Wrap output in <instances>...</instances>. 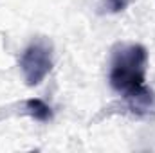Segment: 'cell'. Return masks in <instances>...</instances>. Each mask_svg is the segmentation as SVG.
<instances>
[{
	"mask_svg": "<svg viewBox=\"0 0 155 153\" xmlns=\"http://www.w3.org/2000/svg\"><path fill=\"white\" fill-rule=\"evenodd\" d=\"M148 52L141 43L117 45L110 61V85L132 106L134 112H148L153 105V92L146 86Z\"/></svg>",
	"mask_w": 155,
	"mask_h": 153,
	"instance_id": "6da1fadb",
	"label": "cell"
},
{
	"mask_svg": "<svg viewBox=\"0 0 155 153\" xmlns=\"http://www.w3.org/2000/svg\"><path fill=\"white\" fill-rule=\"evenodd\" d=\"M20 70L29 86L40 85L52 70V45L45 40H33L20 56Z\"/></svg>",
	"mask_w": 155,
	"mask_h": 153,
	"instance_id": "7a4b0ae2",
	"label": "cell"
},
{
	"mask_svg": "<svg viewBox=\"0 0 155 153\" xmlns=\"http://www.w3.org/2000/svg\"><path fill=\"white\" fill-rule=\"evenodd\" d=\"M25 110H27V114L31 115L35 121H38V122H49L52 119V108L45 101L38 99V97L27 99L25 101Z\"/></svg>",
	"mask_w": 155,
	"mask_h": 153,
	"instance_id": "3957f363",
	"label": "cell"
},
{
	"mask_svg": "<svg viewBox=\"0 0 155 153\" xmlns=\"http://www.w3.org/2000/svg\"><path fill=\"white\" fill-rule=\"evenodd\" d=\"M130 0H105V7L110 13H121L128 7Z\"/></svg>",
	"mask_w": 155,
	"mask_h": 153,
	"instance_id": "277c9868",
	"label": "cell"
}]
</instances>
